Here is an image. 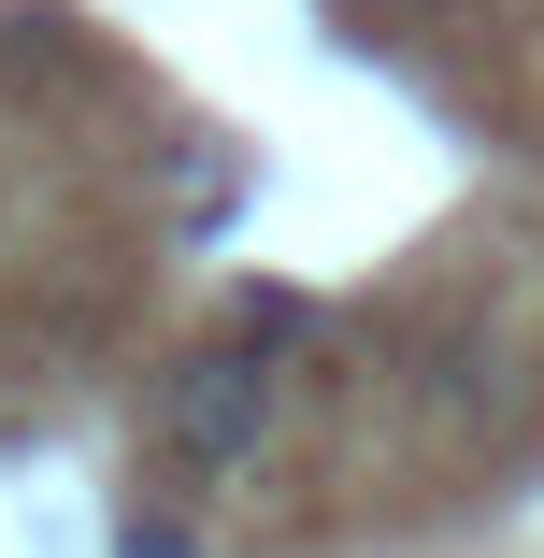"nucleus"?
Listing matches in <instances>:
<instances>
[{"instance_id": "obj_1", "label": "nucleus", "mask_w": 544, "mask_h": 558, "mask_svg": "<svg viewBox=\"0 0 544 558\" xmlns=\"http://www.w3.org/2000/svg\"><path fill=\"white\" fill-rule=\"evenodd\" d=\"M273 359L258 344H201V359H172V387H158V444L172 459H201V473H244L258 444H273Z\"/></svg>"}, {"instance_id": "obj_2", "label": "nucleus", "mask_w": 544, "mask_h": 558, "mask_svg": "<svg viewBox=\"0 0 544 558\" xmlns=\"http://www.w3.org/2000/svg\"><path fill=\"white\" fill-rule=\"evenodd\" d=\"M116 558H201V544H186L172 515H130V530H116Z\"/></svg>"}]
</instances>
